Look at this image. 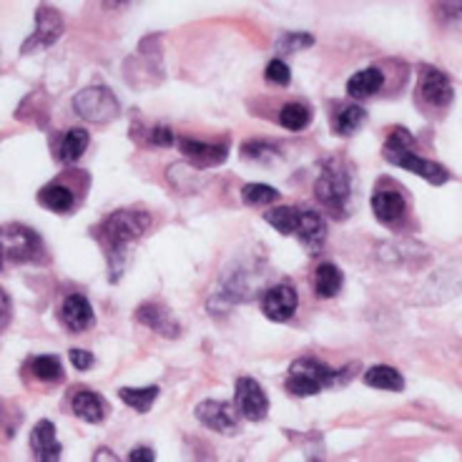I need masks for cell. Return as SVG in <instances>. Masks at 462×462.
Listing matches in <instances>:
<instances>
[{"label": "cell", "mask_w": 462, "mask_h": 462, "mask_svg": "<svg viewBox=\"0 0 462 462\" xmlns=\"http://www.w3.org/2000/svg\"><path fill=\"white\" fill-rule=\"evenodd\" d=\"M151 226V217L141 208H118L111 217H106L96 229L93 236L104 249L106 262H108V279L118 282L124 269H126L128 249L139 242Z\"/></svg>", "instance_id": "1"}, {"label": "cell", "mask_w": 462, "mask_h": 462, "mask_svg": "<svg viewBox=\"0 0 462 462\" xmlns=\"http://www.w3.org/2000/svg\"><path fill=\"white\" fill-rule=\"evenodd\" d=\"M382 156H384V162H390L393 166H400L404 171L417 173L420 179H425V181L435 186H442L450 179V173H448L445 166L428 162L420 153H415V139H412V134L407 128H393L390 139L384 141Z\"/></svg>", "instance_id": "2"}, {"label": "cell", "mask_w": 462, "mask_h": 462, "mask_svg": "<svg viewBox=\"0 0 462 462\" xmlns=\"http://www.w3.org/2000/svg\"><path fill=\"white\" fill-rule=\"evenodd\" d=\"M317 199L324 207L329 208L335 217L345 219L346 208H349V199H352V181H349V171L339 159H329L322 163V173L314 184Z\"/></svg>", "instance_id": "3"}, {"label": "cell", "mask_w": 462, "mask_h": 462, "mask_svg": "<svg viewBox=\"0 0 462 462\" xmlns=\"http://www.w3.org/2000/svg\"><path fill=\"white\" fill-rule=\"evenodd\" d=\"M335 382L337 372L332 367H327L319 359L301 357L289 367L287 393L297 394V397H312V394L322 393L324 387H329Z\"/></svg>", "instance_id": "4"}, {"label": "cell", "mask_w": 462, "mask_h": 462, "mask_svg": "<svg viewBox=\"0 0 462 462\" xmlns=\"http://www.w3.org/2000/svg\"><path fill=\"white\" fill-rule=\"evenodd\" d=\"M0 249L11 259L13 264H28L43 259V239L31 226L23 224H5L0 226Z\"/></svg>", "instance_id": "5"}, {"label": "cell", "mask_w": 462, "mask_h": 462, "mask_svg": "<svg viewBox=\"0 0 462 462\" xmlns=\"http://www.w3.org/2000/svg\"><path fill=\"white\" fill-rule=\"evenodd\" d=\"M73 111L93 124H108L118 116L121 106L106 86H88L73 96Z\"/></svg>", "instance_id": "6"}, {"label": "cell", "mask_w": 462, "mask_h": 462, "mask_svg": "<svg viewBox=\"0 0 462 462\" xmlns=\"http://www.w3.org/2000/svg\"><path fill=\"white\" fill-rule=\"evenodd\" d=\"M60 35H63V18H60V13L56 8H51V5H41L38 13H35L33 35L25 41L21 53L28 56V53H35V51L51 48Z\"/></svg>", "instance_id": "7"}, {"label": "cell", "mask_w": 462, "mask_h": 462, "mask_svg": "<svg viewBox=\"0 0 462 462\" xmlns=\"http://www.w3.org/2000/svg\"><path fill=\"white\" fill-rule=\"evenodd\" d=\"M197 417L201 425L219 432V435H234L239 430V410L231 402L221 400H204L197 404Z\"/></svg>", "instance_id": "8"}, {"label": "cell", "mask_w": 462, "mask_h": 462, "mask_svg": "<svg viewBox=\"0 0 462 462\" xmlns=\"http://www.w3.org/2000/svg\"><path fill=\"white\" fill-rule=\"evenodd\" d=\"M420 98L432 108H448L455 98L450 79L439 69L425 66L420 73Z\"/></svg>", "instance_id": "9"}, {"label": "cell", "mask_w": 462, "mask_h": 462, "mask_svg": "<svg viewBox=\"0 0 462 462\" xmlns=\"http://www.w3.org/2000/svg\"><path fill=\"white\" fill-rule=\"evenodd\" d=\"M236 410L242 412L246 420H264L269 412V400H266L262 384L252 377H239L236 380Z\"/></svg>", "instance_id": "10"}, {"label": "cell", "mask_w": 462, "mask_h": 462, "mask_svg": "<svg viewBox=\"0 0 462 462\" xmlns=\"http://www.w3.org/2000/svg\"><path fill=\"white\" fill-rule=\"evenodd\" d=\"M300 307V294L297 289L289 284H277V287L266 289L264 300H262V312L272 319V322H287L294 317Z\"/></svg>", "instance_id": "11"}, {"label": "cell", "mask_w": 462, "mask_h": 462, "mask_svg": "<svg viewBox=\"0 0 462 462\" xmlns=\"http://www.w3.org/2000/svg\"><path fill=\"white\" fill-rule=\"evenodd\" d=\"M31 450H33L35 462H58L60 460V442L56 438V425L51 420H41L35 422L33 432H31Z\"/></svg>", "instance_id": "12"}, {"label": "cell", "mask_w": 462, "mask_h": 462, "mask_svg": "<svg viewBox=\"0 0 462 462\" xmlns=\"http://www.w3.org/2000/svg\"><path fill=\"white\" fill-rule=\"evenodd\" d=\"M372 211L380 224L384 226H394L400 224L407 211V204H404V197L397 191V189H377L372 194Z\"/></svg>", "instance_id": "13"}, {"label": "cell", "mask_w": 462, "mask_h": 462, "mask_svg": "<svg viewBox=\"0 0 462 462\" xmlns=\"http://www.w3.org/2000/svg\"><path fill=\"white\" fill-rule=\"evenodd\" d=\"M294 236L300 239V244L310 254H319L324 239H327V224H324L322 214L319 211H310V208H301L300 224H297V234Z\"/></svg>", "instance_id": "14"}, {"label": "cell", "mask_w": 462, "mask_h": 462, "mask_svg": "<svg viewBox=\"0 0 462 462\" xmlns=\"http://www.w3.org/2000/svg\"><path fill=\"white\" fill-rule=\"evenodd\" d=\"M70 410H73V415L81 417L83 422L98 425V422L106 420L108 404H106L101 394H96L88 387H79V390H73V394H70Z\"/></svg>", "instance_id": "15"}, {"label": "cell", "mask_w": 462, "mask_h": 462, "mask_svg": "<svg viewBox=\"0 0 462 462\" xmlns=\"http://www.w3.org/2000/svg\"><path fill=\"white\" fill-rule=\"evenodd\" d=\"M60 322L70 332H86L96 322L91 301L86 300L83 294H70V297H66L63 307H60Z\"/></svg>", "instance_id": "16"}, {"label": "cell", "mask_w": 462, "mask_h": 462, "mask_svg": "<svg viewBox=\"0 0 462 462\" xmlns=\"http://www.w3.org/2000/svg\"><path fill=\"white\" fill-rule=\"evenodd\" d=\"M136 319L163 337H179V332H181V327L173 319L171 312H169L166 307H162V304H153V301L141 304L139 312H136Z\"/></svg>", "instance_id": "17"}, {"label": "cell", "mask_w": 462, "mask_h": 462, "mask_svg": "<svg viewBox=\"0 0 462 462\" xmlns=\"http://www.w3.org/2000/svg\"><path fill=\"white\" fill-rule=\"evenodd\" d=\"M179 149H181L186 159H191L201 169L219 166V163L226 162V146H211V143H201V141L181 139L179 141Z\"/></svg>", "instance_id": "18"}, {"label": "cell", "mask_w": 462, "mask_h": 462, "mask_svg": "<svg viewBox=\"0 0 462 462\" xmlns=\"http://www.w3.org/2000/svg\"><path fill=\"white\" fill-rule=\"evenodd\" d=\"M38 204L46 207L48 211H53V214H70L76 207V194L69 184L53 181V184H46L38 191Z\"/></svg>", "instance_id": "19"}, {"label": "cell", "mask_w": 462, "mask_h": 462, "mask_svg": "<svg viewBox=\"0 0 462 462\" xmlns=\"http://www.w3.org/2000/svg\"><path fill=\"white\" fill-rule=\"evenodd\" d=\"M382 86H384V73L380 69H365L357 70L349 81H346V93L352 96V98H370L374 93L380 91Z\"/></svg>", "instance_id": "20"}, {"label": "cell", "mask_w": 462, "mask_h": 462, "mask_svg": "<svg viewBox=\"0 0 462 462\" xmlns=\"http://www.w3.org/2000/svg\"><path fill=\"white\" fill-rule=\"evenodd\" d=\"M342 284H345V277H342V269L339 266L329 264V262L317 266V272H314V291L322 300H329V297L339 294Z\"/></svg>", "instance_id": "21"}, {"label": "cell", "mask_w": 462, "mask_h": 462, "mask_svg": "<svg viewBox=\"0 0 462 462\" xmlns=\"http://www.w3.org/2000/svg\"><path fill=\"white\" fill-rule=\"evenodd\" d=\"M86 149H88V131H83V128H69L66 136L58 143V162L76 163Z\"/></svg>", "instance_id": "22"}, {"label": "cell", "mask_w": 462, "mask_h": 462, "mask_svg": "<svg viewBox=\"0 0 462 462\" xmlns=\"http://www.w3.org/2000/svg\"><path fill=\"white\" fill-rule=\"evenodd\" d=\"M365 382L374 387V390H387V393H402L404 380L400 372L387 365H374L370 370L365 372Z\"/></svg>", "instance_id": "23"}, {"label": "cell", "mask_w": 462, "mask_h": 462, "mask_svg": "<svg viewBox=\"0 0 462 462\" xmlns=\"http://www.w3.org/2000/svg\"><path fill=\"white\" fill-rule=\"evenodd\" d=\"M118 397L128 404V407H134L136 412H149L151 404L156 402V397H159V387L156 384H151V387H121L118 390Z\"/></svg>", "instance_id": "24"}, {"label": "cell", "mask_w": 462, "mask_h": 462, "mask_svg": "<svg viewBox=\"0 0 462 462\" xmlns=\"http://www.w3.org/2000/svg\"><path fill=\"white\" fill-rule=\"evenodd\" d=\"M300 211L301 208L294 207H277L269 208L264 214V219L284 236H294L297 234V224H300Z\"/></svg>", "instance_id": "25"}, {"label": "cell", "mask_w": 462, "mask_h": 462, "mask_svg": "<svg viewBox=\"0 0 462 462\" xmlns=\"http://www.w3.org/2000/svg\"><path fill=\"white\" fill-rule=\"evenodd\" d=\"M365 118H367V114H365L362 106H345L332 118V128H335L339 136H352L365 124Z\"/></svg>", "instance_id": "26"}, {"label": "cell", "mask_w": 462, "mask_h": 462, "mask_svg": "<svg viewBox=\"0 0 462 462\" xmlns=\"http://www.w3.org/2000/svg\"><path fill=\"white\" fill-rule=\"evenodd\" d=\"M28 367L33 372L35 380L41 382H63V365L60 359L53 357V355H43V357H33L28 362Z\"/></svg>", "instance_id": "27"}, {"label": "cell", "mask_w": 462, "mask_h": 462, "mask_svg": "<svg viewBox=\"0 0 462 462\" xmlns=\"http://www.w3.org/2000/svg\"><path fill=\"white\" fill-rule=\"evenodd\" d=\"M310 121H312V111L304 104H287L279 114V124L289 131H301L310 126Z\"/></svg>", "instance_id": "28"}, {"label": "cell", "mask_w": 462, "mask_h": 462, "mask_svg": "<svg viewBox=\"0 0 462 462\" xmlns=\"http://www.w3.org/2000/svg\"><path fill=\"white\" fill-rule=\"evenodd\" d=\"M242 199L246 207H269L279 199V191L274 186L266 184H246L242 189Z\"/></svg>", "instance_id": "29"}, {"label": "cell", "mask_w": 462, "mask_h": 462, "mask_svg": "<svg viewBox=\"0 0 462 462\" xmlns=\"http://www.w3.org/2000/svg\"><path fill=\"white\" fill-rule=\"evenodd\" d=\"M279 51H284V53H297V51H304V48L314 46V35L310 33H284L279 38Z\"/></svg>", "instance_id": "30"}, {"label": "cell", "mask_w": 462, "mask_h": 462, "mask_svg": "<svg viewBox=\"0 0 462 462\" xmlns=\"http://www.w3.org/2000/svg\"><path fill=\"white\" fill-rule=\"evenodd\" d=\"M264 76H266V81L274 83V86H289V81H291L289 66L284 63V60H279V58L269 60V66H266Z\"/></svg>", "instance_id": "31"}, {"label": "cell", "mask_w": 462, "mask_h": 462, "mask_svg": "<svg viewBox=\"0 0 462 462\" xmlns=\"http://www.w3.org/2000/svg\"><path fill=\"white\" fill-rule=\"evenodd\" d=\"M242 151L246 159H264V156H274V153H277V146L264 143V141H249V143H244Z\"/></svg>", "instance_id": "32"}, {"label": "cell", "mask_w": 462, "mask_h": 462, "mask_svg": "<svg viewBox=\"0 0 462 462\" xmlns=\"http://www.w3.org/2000/svg\"><path fill=\"white\" fill-rule=\"evenodd\" d=\"M69 357H70V365H73L76 370L86 372L93 367V355L88 352V349H79V346H76V349H70Z\"/></svg>", "instance_id": "33"}, {"label": "cell", "mask_w": 462, "mask_h": 462, "mask_svg": "<svg viewBox=\"0 0 462 462\" xmlns=\"http://www.w3.org/2000/svg\"><path fill=\"white\" fill-rule=\"evenodd\" d=\"M149 141L153 146H173V131L169 126H153L149 131Z\"/></svg>", "instance_id": "34"}, {"label": "cell", "mask_w": 462, "mask_h": 462, "mask_svg": "<svg viewBox=\"0 0 462 462\" xmlns=\"http://www.w3.org/2000/svg\"><path fill=\"white\" fill-rule=\"evenodd\" d=\"M11 314H13L11 297L5 294V289H0V332L8 327V322H11Z\"/></svg>", "instance_id": "35"}, {"label": "cell", "mask_w": 462, "mask_h": 462, "mask_svg": "<svg viewBox=\"0 0 462 462\" xmlns=\"http://www.w3.org/2000/svg\"><path fill=\"white\" fill-rule=\"evenodd\" d=\"M156 460V455L151 448H136V450H131L128 455V462H153Z\"/></svg>", "instance_id": "36"}, {"label": "cell", "mask_w": 462, "mask_h": 462, "mask_svg": "<svg viewBox=\"0 0 462 462\" xmlns=\"http://www.w3.org/2000/svg\"><path fill=\"white\" fill-rule=\"evenodd\" d=\"M93 462H121L118 460V455L114 450H108V448H98V450L93 452Z\"/></svg>", "instance_id": "37"}, {"label": "cell", "mask_w": 462, "mask_h": 462, "mask_svg": "<svg viewBox=\"0 0 462 462\" xmlns=\"http://www.w3.org/2000/svg\"><path fill=\"white\" fill-rule=\"evenodd\" d=\"M3 259H5V254H3V249H0V269H3Z\"/></svg>", "instance_id": "38"}]
</instances>
